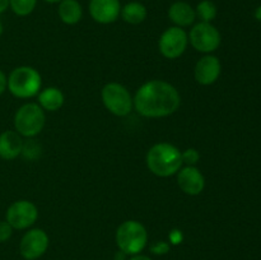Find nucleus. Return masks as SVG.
<instances>
[{"instance_id":"20e7f679","label":"nucleus","mask_w":261,"mask_h":260,"mask_svg":"<svg viewBox=\"0 0 261 260\" xmlns=\"http://www.w3.org/2000/svg\"><path fill=\"white\" fill-rule=\"evenodd\" d=\"M115 240L119 250L129 256L140 254L148 244L147 228L139 221L129 219L117 227Z\"/></svg>"},{"instance_id":"a211bd4d","label":"nucleus","mask_w":261,"mask_h":260,"mask_svg":"<svg viewBox=\"0 0 261 260\" xmlns=\"http://www.w3.org/2000/svg\"><path fill=\"white\" fill-rule=\"evenodd\" d=\"M120 17L122 18L124 22L129 23V24L138 25L147 19V7L140 2H130L127 4H125L124 7H121Z\"/></svg>"},{"instance_id":"9d476101","label":"nucleus","mask_w":261,"mask_h":260,"mask_svg":"<svg viewBox=\"0 0 261 260\" xmlns=\"http://www.w3.org/2000/svg\"><path fill=\"white\" fill-rule=\"evenodd\" d=\"M50 239L42 228H32L23 235L19 244V252L23 259L36 260L48 249Z\"/></svg>"},{"instance_id":"6ab92c4d","label":"nucleus","mask_w":261,"mask_h":260,"mask_svg":"<svg viewBox=\"0 0 261 260\" xmlns=\"http://www.w3.org/2000/svg\"><path fill=\"white\" fill-rule=\"evenodd\" d=\"M196 18L200 19V22H206L212 23L217 17V13H218V9H217V5L214 4L212 0H201L195 8Z\"/></svg>"},{"instance_id":"cd10ccee","label":"nucleus","mask_w":261,"mask_h":260,"mask_svg":"<svg viewBox=\"0 0 261 260\" xmlns=\"http://www.w3.org/2000/svg\"><path fill=\"white\" fill-rule=\"evenodd\" d=\"M127 256H129V255H126L124 251L119 250V251L115 254V260H127Z\"/></svg>"},{"instance_id":"c85d7f7f","label":"nucleus","mask_w":261,"mask_h":260,"mask_svg":"<svg viewBox=\"0 0 261 260\" xmlns=\"http://www.w3.org/2000/svg\"><path fill=\"white\" fill-rule=\"evenodd\" d=\"M9 8V0H0V14Z\"/></svg>"},{"instance_id":"f257e3e1","label":"nucleus","mask_w":261,"mask_h":260,"mask_svg":"<svg viewBox=\"0 0 261 260\" xmlns=\"http://www.w3.org/2000/svg\"><path fill=\"white\" fill-rule=\"evenodd\" d=\"M134 109L148 119H161L175 114L181 105V96L176 87L161 79L145 82L133 97Z\"/></svg>"},{"instance_id":"a878e982","label":"nucleus","mask_w":261,"mask_h":260,"mask_svg":"<svg viewBox=\"0 0 261 260\" xmlns=\"http://www.w3.org/2000/svg\"><path fill=\"white\" fill-rule=\"evenodd\" d=\"M8 89V76L4 71L0 70V96Z\"/></svg>"},{"instance_id":"f8f14e48","label":"nucleus","mask_w":261,"mask_h":260,"mask_svg":"<svg viewBox=\"0 0 261 260\" xmlns=\"http://www.w3.org/2000/svg\"><path fill=\"white\" fill-rule=\"evenodd\" d=\"M176 176H177V185L182 193L190 196H196L203 193L205 188V177L198 167L195 166L181 167Z\"/></svg>"},{"instance_id":"c756f323","label":"nucleus","mask_w":261,"mask_h":260,"mask_svg":"<svg viewBox=\"0 0 261 260\" xmlns=\"http://www.w3.org/2000/svg\"><path fill=\"white\" fill-rule=\"evenodd\" d=\"M43 2L48 3V4H55V3H60L61 0H43Z\"/></svg>"},{"instance_id":"5701e85b","label":"nucleus","mask_w":261,"mask_h":260,"mask_svg":"<svg viewBox=\"0 0 261 260\" xmlns=\"http://www.w3.org/2000/svg\"><path fill=\"white\" fill-rule=\"evenodd\" d=\"M171 249L170 242L167 241H157L150 246V252L154 255H166Z\"/></svg>"},{"instance_id":"2eb2a0df","label":"nucleus","mask_w":261,"mask_h":260,"mask_svg":"<svg viewBox=\"0 0 261 260\" xmlns=\"http://www.w3.org/2000/svg\"><path fill=\"white\" fill-rule=\"evenodd\" d=\"M168 18L176 27H190L196 19L195 8L186 2H175L168 8Z\"/></svg>"},{"instance_id":"bb28decb","label":"nucleus","mask_w":261,"mask_h":260,"mask_svg":"<svg viewBox=\"0 0 261 260\" xmlns=\"http://www.w3.org/2000/svg\"><path fill=\"white\" fill-rule=\"evenodd\" d=\"M127 260H153V259H150V257L147 256V255L137 254V255H132Z\"/></svg>"},{"instance_id":"423d86ee","label":"nucleus","mask_w":261,"mask_h":260,"mask_svg":"<svg viewBox=\"0 0 261 260\" xmlns=\"http://www.w3.org/2000/svg\"><path fill=\"white\" fill-rule=\"evenodd\" d=\"M101 98L105 107L115 116H127L134 107V101L129 89L117 82L105 84L101 91Z\"/></svg>"},{"instance_id":"9b49d317","label":"nucleus","mask_w":261,"mask_h":260,"mask_svg":"<svg viewBox=\"0 0 261 260\" xmlns=\"http://www.w3.org/2000/svg\"><path fill=\"white\" fill-rule=\"evenodd\" d=\"M89 14L99 24H111L120 18V0H89Z\"/></svg>"},{"instance_id":"aec40b11","label":"nucleus","mask_w":261,"mask_h":260,"mask_svg":"<svg viewBox=\"0 0 261 260\" xmlns=\"http://www.w3.org/2000/svg\"><path fill=\"white\" fill-rule=\"evenodd\" d=\"M37 0H9V8L18 17H27L35 10Z\"/></svg>"},{"instance_id":"1a4fd4ad","label":"nucleus","mask_w":261,"mask_h":260,"mask_svg":"<svg viewBox=\"0 0 261 260\" xmlns=\"http://www.w3.org/2000/svg\"><path fill=\"white\" fill-rule=\"evenodd\" d=\"M189 45V36L186 31L181 27L167 28L165 32L161 35L158 41V48L162 56L166 59H178L186 51Z\"/></svg>"},{"instance_id":"0eeeda50","label":"nucleus","mask_w":261,"mask_h":260,"mask_svg":"<svg viewBox=\"0 0 261 260\" xmlns=\"http://www.w3.org/2000/svg\"><path fill=\"white\" fill-rule=\"evenodd\" d=\"M189 42L199 53L212 54L221 46L222 36L212 23L199 22L193 25L189 33Z\"/></svg>"},{"instance_id":"f03ea898","label":"nucleus","mask_w":261,"mask_h":260,"mask_svg":"<svg viewBox=\"0 0 261 260\" xmlns=\"http://www.w3.org/2000/svg\"><path fill=\"white\" fill-rule=\"evenodd\" d=\"M147 167L158 177H170L176 175L182 167L181 150L171 143H157L149 148L145 157Z\"/></svg>"},{"instance_id":"7ed1b4c3","label":"nucleus","mask_w":261,"mask_h":260,"mask_svg":"<svg viewBox=\"0 0 261 260\" xmlns=\"http://www.w3.org/2000/svg\"><path fill=\"white\" fill-rule=\"evenodd\" d=\"M42 86L38 70L28 65L18 66L8 76V91L17 98L27 99L37 96Z\"/></svg>"},{"instance_id":"39448f33","label":"nucleus","mask_w":261,"mask_h":260,"mask_svg":"<svg viewBox=\"0 0 261 260\" xmlns=\"http://www.w3.org/2000/svg\"><path fill=\"white\" fill-rule=\"evenodd\" d=\"M46 124V115L42 107L35 102L20 106L14 115V129L20 137L33 138L40 134Z\"/></svg>"},{"instance_id":"4468645a","label":"nucleus","mask_w":261,"mask_h":260,"mask_svg":"<svg viewBox=\"0 0 261 260\" xmlns=\"http://www.w3.org/2000/svg\"><path fill=\"white\" fill-rule=\"evenodd\" d=\"M23 139L15 130H5L0 134V158L13 161L19 157L23 149Z\"/></svg>"},{"instance_id":"393cba45","label":"nucleus","mask_w":261,"mask_h":260,"mask_svg":"<svg viewBox=\"0 0 261 260\" xmlns=\"http://www.w3.org/2000/svg\"><path fill=\"white\" fill-rule=\"evenodd\" d=\"M168 239H170V245H180L184 241V233L181 229L173 228L171 229L168 233Z\"/></svg>"},{"instance_id":"f3484780","label":"nucleus","mask_w":261,"mask_h":260,"mask_svg":"<svg viewBox=\"0 0 261 260\" xmlns=\"http://www.w3.org/2000/svg\"><path fill=\"white\" fill-rule=\"evenodd\" d=\"M59 18L68 25H74L81 22L83 17V8L78 0H61L58 8Z\"/></svg>"},{"instance_id":"7c9ffc66","label":"nucleus","mask_w":261,"mask_h":260,"mask_svg":"<svg viewBox=\"0 0 261 260\" xmlns=\"http://www.w3.org/2000/svg\"><path fill=\"white\" fill-rule=\"evenodd\" d=\"M2 35H3V24L2 22H0V37H2Z\"/></svg>"},{"instance_id":"4be33fe9","label":"nucleus","mask_w":261,"mask_h":260,"mask_svg":"<svg viewBox=\"0 0 261 260\" xmlns=\"http://www.w3.org/2000/svg\"><path fill=\"white\" fill-rule=\"evenodd\" d=\"M181 155H182V163H185L186 166H195L200 160V153L195 148H188L181 152Z\"/></svg>"},{"instance_id":"ddd939ff","label":"nucleus","mask_w":261,"mask_h":260,"mask_svg":"<svg viewBox=\"0 0 261 260\" xmlns=\"http://www.w3.org/2000/svg\"><path fill=\"white\" fill-rule=\"evenodd\" d=\"M222 73V64L217 56L206 54L201 59H199L198 63L194 68V76L195 81L201 86H212L218 81L219 75Z\"/></svg>"},{"instance_id":"dca6fc26","label":"nucleus","mask_w":261,"mask_h":260,"mask_svg":"<svg viewBox=\"0 0 261 260\" xmlns=\"http://www.w3.org/2000/svg\"><path fill=\"white\" fill-rule=\"evenodd\" d=\"M37 103L42 107L43 111L55 112L63 107L64 101H65V96L61 92V89L56 88V87H47V88L40 91Z\"/></svg>"},{"instance_id":"6e6552de","label":"nucleus","mask_w":261,"mask_h":260,"mask_svg":"<svg viewBox=\"0 0 261 260\" xmlns=\"http://www.w3.org/2000/svg\"><path fill=\"white\" fill-rule=\"evenodd\" d=\"M38 218V209L32 201L17 200L10 204L5 213V221L13 229H27L36 223Z\"/></svg>"},{"instance_id":"b1692460","label":"nucleus","mask_w":261,"mask_h":260,"mask_svg":"<svg viewBox=\"0 0 261 260\" xmlns=\"http://www.w3.org/2000/svg\"><path fill=\"white\" fill-rule=\"evenodd\" d=\"M13 227L7 221H0V242H5L12 237Z\"/></svg>"},{"instance_id":"412c9836","label":"nucleus","mask_w":261,"mask_h":260,"mask_svg":"<svg viewBox=\"0 0 261 260\" xmlns=\"http://www.w3.org/2000/svg\"><path fill=\"white\" fill-rule=\"evenodd\" d=\"M41 152V147L40 144H37L33 140H27V142L23 143V149L20 154L25 158V160L33 161L40 155Z\"/></svg>"}]
</instances>
